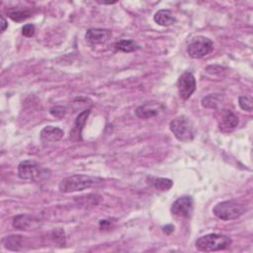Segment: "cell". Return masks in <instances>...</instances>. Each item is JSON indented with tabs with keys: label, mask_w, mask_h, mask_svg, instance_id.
I'll use <instances>...</instances> for the list:
<instances>
[{
	"label": "cell",
	"mask_w": 253,
	"mask_h": 253,
	"mask_svg": "<svg viewBox=\"0 0 253 253\" xmlns=\"http://www.w3.org/2000/svg\"><path fill=\"white\" fill-rule=\"evenodd\" d=\"M104 184V179L89 175L76 174L63 179L59 184V191L62 193H74L85 189L99 187Z\"/></svg>",
	"instance_id": "1"
},
{
	"label": "cell",
	"mask_w": 253,
	"mask_h": 253,
	"mask_svg": "<svg viewBox=\"0 0 253 253\" xmlns=\"http://www.w3.org/2000/svg\"><path fill=\"white\" fill-rule=\"evenodd\" d=\"M232 240L229 236L219 233H209L199 237L196 242V248L202 252H214L227 249L230 246Z\"/></svg>",
	"instance_id": "2"
},
{
	"label": "cell",
	"mask_w": 253,
	"mask_h": 253,
	"mask_svg": "<svg viewBox=\"0 0 253 253\" xmlns=\"http://www.w3.org/2000/svg\"><path fill=\"white\" fill-rule=\"evenodd\" d=\"M246 212V207L241 202L229 200L218 203L214 209L213 214L222 221H232L240 218Z\"/></svg>",
	"instance_id": "3"
},
{
	"label": "cell",
	"mask_w": 253,
	"mask_h": 253,
	"mask_svg": "<svg viewBox=\"0 0 253 253\" xmlns=\"http://www.w3.org/2000/svg\"><path fill=\"white\" fill-rule=\"evenodd\" d=\"M169 128L175 138L183 143H189L195 138V128L193 123L186 116H179L172 120Z\"/></svg>",
	"instance_id": "4"
},
{
	"label": "cell",
	"mask_w": 253,
	"mask_h": 253,
	"mask_svg": "<svg viewBox=\"0 0 253 253\" xmlns=\"http://www.w3.org/2000/svg\"><path fill=\"white\" fill-rule=\"evenodd\" d=\"M18 176L26 181L39 182L46 177L47 170L33 160H24L18 165Z\"/></svg>",
	"instance_id": "5"
},
{
	"label": "cell",
	"mask_w": 253,
	"mask_h": 253,
	"mask_svg": "<svg viewBox=\"0 0 253 253\" xmlns=\"http://www.w3.org/2000/svg\"><path fill=\"white\" fill-rule=\"evenodd\" d=\"M214 50V43L207 37L196 36L191 39L187 47V52L192 58H202Z\"/></svg>",
	"instance_id": "6"
},
{
	"label": "cell",
	"mask_w": 253,
	"mask_h": 253,
	"mask_svg": "<svg viewBox=\"0 0 253 253\" xmlns=\"http://www.w3.org/2000/svg\"><path fill=\"white\" fill-rule=\"evenodd\" d=\"M177 88L179 96L182 100L189 99L196 90V79L194 76L189 72L182 74L178 79Z\"/></svg>",
	"instance_id": "7"
},
{
	"label": "cell",
	"mask_w": 253,
	"mask_h": 253,
	"mask_svg": "<svg viewBox=\"0 0 253 253\" xmlns=\"http://www.w3.org/2000/svg\"><path fill=\"white\" fill-rule=\"evenodd\" d=\"M194 210V200L190 196H182L178 198L171 206V213L173 216L179 218H190Z\"/></svg>",
	"instance_id": "8"
},
{
	"label": "cell",
	"mask_w": 253,
	"mask_h": 253,
	"mask_svg": "<svg viewBox=\"0 0 253 253\" xmlns=\"http://www.w3.org/2000/svg\"><path fill=\"white\" fill-rule=\"evenodd\" d=\"M163 109L164 106L161 103L147 102L137 108L136 115L141 119H150L157 116Z\"/></svg>",
	"instance_id": "9"
},
{
	"label": "cell",
	"mask_w": 253,
	"mask_h": 253,
	"mask_svg": "<svg viewBox=\"0 0 253 253\" xmlns=\"http://www.w3.org/2000/svg\"><path fill=\"white\" fill-rule=\"evenodd\" d=\"M112 33L106 29H89L85 34L86 41L91 45H101L110 40Z\"/></svg>",
	"instance_id": "10"
},
{
	"label": "cell",
	"mask_w": 253,
	"mask_h": 253,
	"mask_svg": "<svg viewBox=\"0 0 253 253\" xmlns=\"http://www.w3.org/2000/svg\"><path fill=\"white\" fill-rule=\"evenodd\" d=\"M63 135H65V133L57 126H48L42 130L40 137L44 143H55L61 140Z\"/></svg>",
	"instance_id": "11"
},
{
	"label": "cell",
	"mask_w": 253,
	"mask_h": 253,
	"mask_svg": "<svg viewBox=\"0 0 253 253\" xmlns=\"http://www.w3.org/2000/svg\"><path fill=\"white\" fill-rule=\"evenodd\" d=\"M90 113H91V111L89 109H87V110H84L83 112H81L77 116L76 123H75V128L71 132V139H73V140L81 139V133L83 130V126H85V123H86Z\"/></svg>",
	"instance_id": "12"
},
{
	"label": "cell",
	"mask_w": 253,
	"mask_h": 253,
	"mask_svg": "<svg viewBox=\"0 0 253 253\" xmlns=\"http://www.w3.org/2000/svg\"><path fill=\"white\" fill-rule=\"evenodd\" d=\"M153 20L156 24L163 27H169L176 22V19L173 16L172 12L167 9H161L157 11L153 17Z\"/></svg>",
	"instance_id": "13"
},
{
	"label": "cell",
	"mask_w": 253,
	"mask_h": 253,
	"mask_svg": "<svg viewBox=\"0 0 253 253\" xmlns=\"http://www.w3.org/2000/svg\"><path fill=\"white\" fill-rule=\"evenodd\" d=\"M36 223L34 217L30 215H18L13 218L12 225L16 229L19 230H28Z\"/></svg>",
	"instance_id": "14"
},
{
	"label": "cell",
	"mask_w": 253,
	"mask_h": 253,
	"mask_svg": "<svg viewBox=\"0 0 253 253\" xmlns=\"http://www.w3.org/2000/svg\"><path fill=\"white\" fill-rule=\"evenodd\" d=\"M8 17L15 22H22L31 17L32 13L29 9L23 8H11L7 11Z\"/></svg>",
	"instance_id": "15"
},
{
	"label": "cell",
	"mask_w": 253,
	"mask_h": 253,
	"mask_svg": "<svg viewBox=\"0 0 253 253\" xmlns=\"http://www.w3.org/2000/svg\"><path fill=\"white\" fill-rule=\"evenodd\" d=\"M140 46L133 40H121L115 44V49L124 52H133L140 50Z\"/></svg>",
	"instance_id": "16"
},
{
	"label": "cell",
	"mask_w": 253,
	"mask_h": 253,
	"mask_svg": "<svg viewBox=\"0 0 253 253\" xmlns=\"http://www.w3.org/2000/svg\"><path fill=\"white\" fill-rule=\"evenodd\" d=\"M22 236L21 235H10V236H6L2 242L5 246V248L9 249V250H14V251H18L20 250V246L22 244Z\"/></svg>",
	"instance_id": "17"
},
{
	"label": "cell",
	"mask_w": 253,
	"mask_h": 253,
	"mask_svg": "<svg viewBox=\"0 0 253 253\" xmlns=\"http://www.w3.org/2000/svg\"><path fill=\"white\" fill-rule=\"evenodd\" d=\"M239 120L238 118L231 112L227 111L223 116V128H227L228 130H232L238 126Z\"/></svg>",
	"instance_id": "18"
},
{
	"label": "cell",
	"mask_w": 253,
	"mask_h": 253,
	"mask_svg": "<svg viewBox=\"0 0 253 253\" xmlns=\"http://www.w3.org/2000/svg\"><path fill=\"white\" fill-rule=\"evenodd\" d=\"M152 185L158 190V191H168L173 186V182L167 178H153L152 181Z\"/></svg>",
	"instance_id": "19"
},
{
	"label": "cell",
	"mask_w": 253,
	"mask_h": 253,
	"mask_svg": "<svg viewBox=\"0 0 253 253\" xmlns=\"http://www.w3.org/2000/svg\"><path fill=\"white\" fill-rule=\"evenodd\" d=\"M219 104V98L217 95H210L208 97H205L202 100V105L205 108H212L216 109L217 105Z\"/></svg>",
	"instance_id": "20"
},
{
	"label": "cell",
	"mask_w": 253,
	"mask_h": 253,
	"mask_svg": "<svg viewBox=\"0 0 253 253\" xmlns=\"http://www.w3.org/2000/svg\"><path fill=\"white\" fill-rule=\"evenodd\" d=\"M239 107L247 112L252 111V99L247 96H240L239 97Z\"/></svg>",
	"instance_id": "21"
},
{
	"label": "cell",
	"mask_w": 253,
	"mask_h": 253,
	"mask_svg": "<svg viewBox=\"0 0 253 253\" xmlns=\"http://www.w3.org/2000/svg\"><path fill=\"white\" fill-rule=\"evenodd\" d=\"M50 112H51V114L53 117H55V118H57V119L63 118V117L66 116V114H67L66 108H65V107H61V106L52 107Z\"/></svg>",
	"instance_id": "22"
},
{
	"label": "cell",
	"mask_w": 253,
	"mask_h": 253,
	"mask_svg": "<svg viewBox=\"0 0 253 253\" xmlns=\"http://www.w3.org/2000/svg\"><path fill=\"white\" fill-rule=\"evenodd\" d=\"M36 32V28L33 24H27L22 28V35L27 37V38H31L35 35Z\"/></svg>",
	"instance_id": "23"
},
{
	"label": "cell",
	"mask_w": 253,
	"mask_h": 253,
	"mask_svg": "<svg viewBox=\"0 0 253 253\" xmlns=\"http://www.w3.org/2000/svg\"><path fill=\"white\" fill-rule=\"evenodd\" d=\"M7 26H8L7 21L5 20V18L3 16H1V31L4 32L6 30V28H7Z\"/></svg>",
	"instance_id": "24"
}]
</instances>
